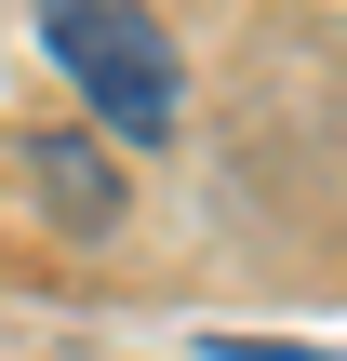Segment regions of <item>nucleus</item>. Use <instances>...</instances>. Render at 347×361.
I'll list each match as a JSON object with an SVG mask.
<instances>
[{
  "label": "nucleus",
  "instance_id": "obj_2",
  "mask_svg": "<svg viewBox=\"0 0 347 361\" xmlns=\"http://www.w3.org/2000/svg\"><path fill=\"white\" fill-rule=\"evenodd\" d=\"M27 201H53V228H67V241H107L120 174H107L94 147H67V134H27Z\"/></svg>",
  "mask_w": 347,
  "mask_h": 361
},
{
  "label": "nucleus",
  "instance_id": "obj_1",
  "mask_svg": "<svg viewBox=\"0 0 347 361\" xmlns=\"http://www.w3.org/2000/svg\"><path fill=\"white\" fill-rule=\"evenodd\" d=\"M40 54L80 80V107L107 121V134H134V147H160L174 121H187V67H174V40H160V13L147 0H40Z\"/></svg>",
  "mask_w": 347,
  "mask_h": 361
}]
</instances>
